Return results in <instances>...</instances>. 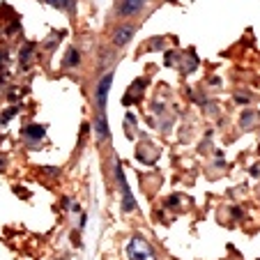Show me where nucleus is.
Instances as JSON below:
<instances>
[{"instance_id": "obj_6", "label": "nucleus", "mask_w": 260, "mask_h": 260, "mask_svg": "<svg viewBox=\"0 0 260 260\" xmlns=\"http://www.w3.org/2000/svg\"><path fill=\"white\" fill-rule=\"evenodd\" d=\"M25 136H30V138H42V136H44V127H37V124H32V127L25 129Z\"/></svg>"}, {"instance_id": "obj_3", "label": "nucleus", "mask_w": 260, "mask_h": 260, "mask_svg": "<svg viewBox=\"0 0 260 260\" xmlns=\"http://www.w3.org/2000/svg\"><path fill=\"white\" fill-rule=\"evenodd\" d=\"M132 35H134V28L132 25H122V28H118L113 32V44L115 46H124L129 40H132Z\"/></svg>"}, {"instance_id": "obj_5", "label": "nucleus", "mask_w": 260, "mask_h": 260, "mask_svg": "<svg viewBox=\"0 0 260 260\" xmlns=\"http://www.w3.org/2000/svg\"><path fill=\"white\" fill-rule=\"evenodd\" d=\"M94 129H97V136H99V138H106V136H108V127H106V118H104V111H99Z\"/></svg>"}, {"instance_id": "obj_2", "label": "nucleus", "mask_w": 260, "mask_h": 260, "mask_svg": "<svg viewBox=\"0 0 260 260\" xmlns=\"http://www.w3.org/2000/svg\"><path fill=\"white\" fill-rule=\"evenodd\" d=\"M111 85H113V74H106V76L99 81V85H97V106H99V111H104V106H106Z\"/></svg>"}, {"instance_id": "obj_1", "label": "nucleus", "mask_w": 260, "mask_h": 260, "mask_svg": "<svg viewBox=\"0 0 260 260\" xmlns=\"http://www.w3.org/2000/svg\"><path fill=\"white\" fill-rule=\"evenodd\" d=\"M127 255L129 260H159L157 251L150 246V242L143 240L141 235H134L127 244Z\"/></svg>"}, {"instance_id": "obj_8", "label": "nucleus", "mask_w": 260, "mask_h": 260, "mask_svg": "<svg viewBox=\"0 0 260 260\" xmlns=\"http://www.w3.org/2000/svg\"><path fill=\"white\" fill-rule=\"evenodd\" d=\"M51 3H53V5H58V7H67L72 0H51Z\"/></svg>"}, {"instance_id": "obj_4", "label": "nucleus", "mask_w": 260, "mask_h": 260, "mask_svg": "<svg viewBox=\"0 0 260 260\" xmlns=\"http://www.w3.org/2000/svg\"><path fill=\"white\" fill-rule=\"evenodd\" d=\"M145 5V0H124L122 7H120V14L122 16H132V14H138Z\"/></svg>"}, {"instance_id": "obj_7", "label": "nucleus", "mask_w": 260, "mask_h": 260, "mask_svg": "<svg viewBox=\"0 0 260 260\" xmlns=\"http://www.w3.org/2000/svg\"><path fill=\"white\" fill-rule=\"evenodd\" d=\"M79 60H81V55H79V51H69V58H67V64H79Z\"/></svg>"}]
</instances>
